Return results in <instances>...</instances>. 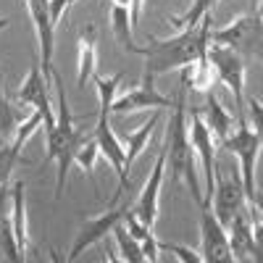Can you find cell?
Here are the masks:
<instances>
[{
  "instance_id": "6da1fadb",
  "label": "cell",
  "mask_w": 263,
  "mask_h": 263,
  "mask_svg": "<svg viewBox=\"0 0 263 263\" xmlns=\"http://www.w3.org/2000/svg\"><path fill=\"white\" fill-rule=\"evenodd\" d=\"M211 48V13L203 16V21L192 29H182L179 34L158 40V37H147V48H137V55L145 58V74L156 79L161 74H168L174 69H187L197 58L208 55Z\"/></svg>"
},
{
  "instance_id": "7a4b0ae2",
  "label": "cell",
  "mask_w": 263,
  "mask_h": 263,
  "mask_svg": "<svg viewBox=\"0 0 263 263\" xmlns=\"http://www.w3.org/2000/svg\"><path fill=\"white\" fill-rule=\"evenodd\" d=\"M187 90L190 82L182 74L179 92L174 98L171 108V119H168V142H166V171L174 177V182H184L190 187V195L197 205H203V192L200 182H197V171H195V150L190 142V132H187Z\"/></svg>"
},
{
  "instance_id": "3957f363",
  "label": "cell",
  "mask_w": 263,
  "mask_h": 263,
  "mask_svg": "<svg viewBox=\"0 0 263 263\" xmlns=\"http://www.w3.org/2000/svg\"><path fill=\"white\" fill-rule=\"evenodd\" d=\"M55 82V90H58V116H55V126H50L45 132V161H55L58 174H55V200H61L63 187H66V177H69V166L74 163L79 147L84 145V135L74 126V114L69 108V100H66V84L61 79L58 71L50 74Z\"/></svg>"
},
{
  "instance_id": "277c9868",
  "label": "cell",
  "mask_w": 263,
  "mask_h": 263,
  "mask_svg": "<svg viewBox=\"0 0 263 263\" xmlns=\"http://www.w3.org/2000/svg\"><path fill=\"white\" fill-rule=\"evenodd\" d=\"M260 147H263V142L250 129L248 119H237L232 137L218 147V150L234 153V158L239 161V177H242V187H245V195H248V203L253 200L255 192H258V187H255V163H258Z\"/></svg>"
},
{
  "instance_id": "5b68a950",
  "label": "cell",
  "mask_w": 263,
  "mask_h": 263,
  "mask_svg": "<svg viewBox=\"0 0 263 263\" xmlns=\"http://www.w3.org/2000/svg\"><path fill=\"white\" fill-rule=\"evenodd\" d=\"M187 132H190V142H192V150L195 156L200 158L203 163V177H205V192H203V203L205 205H213V195H216V153H218V145L213 142V132L208 129L203 114L192 108L187 111Z\"/></svg>"
},
{
  "instance_id": "8992f818",
  "label": "cell",
  "mask_w": 263,
  "mask_h": 263,
  "mask_svg": "<svg viewBox=\"0 0 263 263\" xmlns=\"http://www.w3.org/2000/svg\"><path fill=\"white\" fill-rule=\"evenodd\" d=\"M208 63L213 69V77H218L227 90H232L237 100V119H245V58L224 45L208 48Z\"/></svg>"
},
{
  "instance_id": "52a82bcc",
  "label": "cell",
  "mask_w": 263,
  "mask_h": 263,
  "mask_svg": "<svg viewBox=\"0 0 263 263\" xmlns=\"http://www.w3.org/2000/svg\"><path fill=\"white\" fill-rule=\"evenodd\" d=\"M211 45L232 48L239 55H242V50L255 53V55L260 53V58H263V24H260L258 13L237 16L232 24H227L221 29H211Z\"/></svg>"
},
{
  "instance_id": "ba28073f",
  "label": "cell",
  "mask_w": 263,
  "mask_h": 263,
  "mask_svg": "<svg viewBox=\"0 0 263 263\" xmlns=\"http://www.w3.org/2000/svg\"><path fill=\"white\" fill-rule=\"evenodd\" d=\"M145 108H153V111H166V108H174V98H166L161 90H156V79L142 77V82L137 87L126 90L121 98L114 100L111 114L116 116H126V114H137L145 111Z\"/></svg>"
},
{
  "instance_id": "9c48e42d",
  "label": "cell",
  "mask_w": 263,
  "mask_h": 263,
  "mask_svg": "<svg viewBox=\"0 0 263 263\" xmlns=\"http://www.w3.org/2000/svg\"><path fill=\"white\" fill-rule=\"evenodd\" d=\"M216 218L224 229L232 224V218L248 211V195L242 187V177L239 174H232V177H224V174H216Z\"/></svg>"
},
{
  "instance_id": "30bf717a",
  "label": "cell",
  "mask_w": 263,
  "mask_h": 263,
  "mask_svg": "<svg viewBox=\"0 0 263 263\" xmlns=\"http://www.w3.org/2000/svg\"><path fill=\"white\" fill-rule=\"evenodd\" d=\"M92 137L98 142V150H100V156H105V161L114 166L116 171V177H119V190L116 195L111 197V205L119 203V197L124 195V190L129 187V171H126V153L119 142V137L114 135V129H111V121H108L105 116H98V124L92 129Z\"/></svg>"
},
{
  "instance_id": "8fae6325",
  "label": "cell",
  "mask_w": 263,
  "mask_h": 263,
  "mask_svg": "<svg viewBox=\"0 0 263 263\" xmlns=\"http://www.w3.org/2000/svg\"><path fill=\"white\" fill-rule=\"evenodd\" d=\"M126 211L129 208H119V205H111L105 213H100V216H95V218H90V221H84V227L79 229V234L74 237V245H71V250H69V258L71 263L82 255V253H87L92 245H98V242H103V239L111 234L121 221H124V216H126Z\"/></svg>"
},
{
  "instance_id": "7c38bea8",
  "label": "cell",
  "mask_w": 263,
  "mask_h": 263,
  "mask_svg": "<svg viewBox=\"0 0 263 263\" xmlns=\"http://www.w3.org/2000/svg\"><path fill=\"white\" fill-rule=\"evenodd\" d=\"M200 237H203V263H237L229 248L227 229L218 224L211 205H200Z\"/></svg>"
},
{
  "instance_id": "4fadbf2b",
  "label": "cell",
  "mask_w": 263,
  "mask_h": 263,
  "mask_svg": "<svg viewBox=\"0 0 263 263\" xmlns=\"http://www.w3.org/2000/svg\"><path fill=\"white\" fill-rule=\"evenodd\" d=\"M16 95H18L21 103L32 105L34 111L40 114L45 132H48L50 126H55V111L50 108L48 82H45V71H42L40 61H34V63L29 66V71H27V77H24V82H21V87H18V92H16Z\"/></svg>"
},
{
  "instance_id": "5bb4252c",
  "label": "cell",
  "mask_w": 263,
  "mask_h": 263,
  "mask_svg": "<svg viewBox=\"0 0 263 263\" xmlns=\"http://www.w3.org/2000/svg\"><path fill=\"white\" fill-rule=\"evenodd\" d=\"M32 24L40 42V66L42 71L53 74V50H55V24L50 18V0H27Z\"/></svg>"
},
{
  "instance_id": "9a60e30c",
  "label": "cell",
  "mask_w": 263,
  "mask_h": 263,
  "mask_svg": "<svg viewBox=\"0 0 263 263\" xmlns=\"http://www.w3.org/2000/svg\"><path fill=\"white\" fill-rule=\"evenodd\" d=\"M163 177H166V147H161L156 163H153V174L147 177V184L142 187L135 208H132V213H135L140 221L145 227H150V229H153V224H156V218H158V200H161Z\"/></svg>"
},
{
  "instance_id": "2e32d148",
  "label": "cell",
  "mask_w": 263,
  "mask_h": 263,
  "mask_svg": "<svg viewBox=\"0 0 263 263\" xmlns=\"http://www.w3.org/2000/svg\"><path fill=\"white\" fill-rule=\"evenodd\" d=\"M98 29L95 24H84L79 32V90H84L98 71Z\"/></svg>"
},
{
  "instance_id": "e0dca14e",
  "label": "cell",
  "mask_w": 263,
  "mask_h": 263,
  "mask_svg": "<svg viewBox=\"0 0 263 263\" xmlns=\"http://www.w3.org/2000/svg\"><path fill=\"white\" fill-rule=\"evenodd\" d=\"M229 248L234 253V260L248 263L253 258V229H250V208L245 213H239L232 218V224L227 227Z\"/></svg>"
},
{
  "instance_id": "ac0fdd59",
  "label": "cell",
  "mask_w": 263,
  "mask_h": 263,
  "mask_svg": "<svg viewBox=\"0 0 263 263\" xmlns=\"http://www.w3.org/2000/svg\"><path fill=\"white\" fill-rule=\"evenodd\" d=\"M27 184L16 179L13 187H11V227H13V234L18 239V248L27 253L29 248V227H27Z\"/></svg>"
},
{
  "instance_id": "d6986e66",
  "label": "cell",
  "mask_w": 263,
  "mask_h": 263,
  "mask_svg": "<svg viewBox=\"0 0 263 263\" xmlns=\"http://www.w3.org/2000/svg\"><path fill=\"white\" fill-rule=\"evenodd\" d=\"M205 124H208V129L216 135V140H218V147H221L229 137H232V132H234V119L229 116V111H224V105L218 103V98L213 95V90H208L205 92Z\"/></svg>"
},
{
  "instance_id": "ffe728a7",
  "label": "cell",
  "mask_w": 263,
  "mask_h": 263,
  "mask_svg": "<svg viewBox=\"0 0 263 263\" xmlns=\"http://www.w3.org/2000/svg\"><path fill=\"white\" fill-rule=\"evenodd\" d=\"M108 21H111V34L114 40L119 42V45L124 48V53H135L137 55V42L135 37H132V29H135V24H132V13L129 8H121V6H114L111 11H108Z\"/></svg>"
},
{
  "instance_id": "44dd1931",
  "label": "cell",
  "mask_w": 263,
  "mask_h": 263,
  "mask_svg": "<svg viewBox=\"0 0 263 263\" xmlns=\"http://www.w3.org/2000/svg\"><path fill=\"white\" fill-rule=\"evenodd\" d=\"M161 119H163V111L158 108L156 114H153L140 129H135L129 135V140H126V147H124V153H126V171L132 168V163L137 161V156L147 147V142H150V137H153V132H156V126L161 124Z\"/></svg>"
},
{
  "instance_id": "7402d4cb",
  "label": "cell",
  "mask_w": 263,
  "mask_h": 263,
  "mask_svg": "<svg viewBox=\"0 0 263 263\" xmlns=\"http://www.w3.org/2000/svg\"><path fill=\"white\" fill-rule=\"evenodd\" d=\"M121 79H124V74H114V77H92V82H95V90H98V98H100V111H98V116H111V105H114V100H116V90H119V84H121Z\"/></svg>"
},
{
  "instance_id": "603a6c76",
  "label": "cell",
  "mask_w": 263,
  "mask_h": 263,
  "mask_svg": "<svg viewBox=\"0 0 263 263\" xmlns=\"http://www.w3.org/2000/svg\"><path fill=\"white\" fill-rule=\"evenodd\" d=\"M216 3H218V0H195L187 13H182V16H168L166 21H168V24H174V27H179V29H192V27H197V24L203 21V16H208V13L213 11Z\"/></svg>"
},
{
  "instance_id": "cb8c5ba5",
  "label": "cell",
  "mask_w": 263,
  "mask_h": 263,
  "mask_svg": "<svg viewBox=\"0 0 263 263\" xmlns=\"http://www.w3.org/2000/svg\"><path fill=\"white\" fill-rule=\"evenodd\" d=\"M0 250H3L6 263H24V258H27V253L18 248V239L13 234V227H11L8 216L0 221Z\"/></svg>"
},
{
  "instance_id": "d4e9b609",
  "label": "cell",
  "mask_w": 263,
  "mask_h": 263,
  "mask_svg": "<svg viewBox=\"0 0 263 263\" xmlns=\"http://www.w3.org/2000/svg\"><path fill=\"white\" fill-rule=\"evenodd\" d=\"M114 237H116V242H119V250H121L124 263H147L145 260V253H142V245L124 229V224H119L114 229Z\"/></svg>"
},
{
  "instance_id": "484cf974",
  "label": "cell",
  "mask_w": 263,
  "mask_h": 263,
  "mask_svg": "<svg viewBox=\"0 0 263 263\" xmlns=\"http://www.w3.org/2000/svg\"><path fill=\"white\" fill-rule=\"evenodd\" d=\"M98 156H100V150H98V142H95V137L90 135L84 140V145L79 147V153H77V158H74V163L90 177V182H92V187H95V192H98V184H95V163H98Z\"/></svg>"
},
{
  "instance_id": "4316f807",
  "label": "cell",
  "mask_w": 263,
  "mask_h": 263,
  "mask_svg": "<svg viewBox=\"0 0 263 263\" xmlns=\"http://www.w3.org/2000/svg\"><path fill=\"white\" fill-rule=\"evenodd\" d=\"M21 147H24V142H18V140H13L11 145H0V187L8 184L13 166L21 158Z\"/></svg>"
},
{
  "instance_id": "83f0119b",
  "label": "cell",
  "mask_w": 263,
  "mask_h": 263,
  "mask_svg": "<svg viewBox=\"0 0 263 263\" xmlns=\"http://www.w3.org/2000/svg\"><path fill=\"white\" fill-rule=\"evenodd\" d=\"M16 129V111L3 95V84H0V142H3L11 132Z\"/></svg>"
},
{
  "instance_id": "f1b7e54d",
  "label": "cell",
  "mask_w": 263,
  "mask_h": 263,
  "mask_svg": "<svg viewBox=\"0 0 263 263\" xmlns=\"http://www.w3.org/2000/svg\"><path fill=\"white\" fill-rule=\"evenodd\" d=\"M161 250L171 253L179 263H203V255L195 253V248H187V245H174V242H161Z\"/></svg>"
},
{
  "instance_id": "f546056e",
  "label": "cell",
  "mask_w": 263,
  "mask_h": 263,
  "mask_svg": "<svg viewBox=\"0 0 263 263\" xmlns=\"http://www.w3.org/2000/svg\"><path fill=\"white\" fill-rule=\"evenodd\" d=\"M121 224H124V229H126V232H129L132 237H135V239H137V242H140V245L145 242V239H147V237H153V232H150V227H145V224L140 221V218H137L135 213H132V208L126 211V216H124V221H121Z\"/></svg>"
},
{
  "instance_id": "4dcf8cb0",
  "label": "cell",
  "mask_w": 263,
  "mask_h": 263,
  "mask_svg": "<svg viewBox=\"0 0 263 263\" xmlns=\"http://www.w3.org/2000/svg\"><path fill=\"white\" fill-rule=\"evenodd\" d=\"M248 116H250V129L255 132V135L260 137V142H263V105L255 98L248 100Z\"/></svg>"
},
{
  "instance_id": "1f68e13d",
  "label": "cell",
  "mask_w": 263,
  "mask_h": 263,
  "mask_svg": "<svg viewBox=\"0 0 263 263\" xmlns=\"http://www.w3.org/2000/svg\"><path fill=\"white\" fill-rule=\"evenodd\" d=\"M142 253H145V260L147 263H158V253H161V242L156 237H147L142 242Z\"/></svg>"
},
{
  "instance_id": "d6a6232c",
  "label": "cell",
  "mask_w": 263,
  "mask_h": 263,
  "mask_svg": "<svg viewBox=\"0 0 263 263\" xmlns=\"http://www.w3.org/2000/svg\"><path fill=\"white\" fill-rule=\"evenodd\" d=\"M8 197H11V192L6 190V184L0 187V221L6 218V213H8Z\"/></svg>"
},
{
  "instance_id": "836d02e7",
  "label": "cell",
  "mask_w": 263,
  "mask_h": 263,
  "mask_svg": "<svg viewBox=\"0 0 263 263\" xmlns=\"http://www.w3.org/2000/svg\"><path fill=\"white\" fill-rule=\"evenodd\" d=\"M142 3H145V0H132V8H129V13H132V24H135V27H137L140 13H142Z\"/></svg>"
},
{
  "instance_id": "e575fe53",
  "label": "cell",
  "mask_w": 263,
  "mask_h": 263,
  "mask_svg": "<svg viewBox=\"0 0 263 263\" xmlns=\"http://www.w3.org/2000/svg\"><path fill=\"white\" fill-rule=\"evenodd\" d=\"M48 255H50V263H71V260L66 258L58 248H48Z\"/></svg>"
},
{
  "instance_id": "d590c367",
  "label": "cell",
  "mask_w": 263,
  "mask_h": 263,
  "mask_svg": "<svg viewBox=\"0 0 263 263\" xmlns=\"http://www.w3.org/2000/svg\"><path fill=\"white\" fill-rule=\"evenodd\" d=\"M250 203H253V205L258 208V213L263 216V195H260V192H255V197H253V200H250Z\"/></svg>"
},
{
  "instance_id": "8d00e7d4",
  "label": "cell",
  "mask_w": 263,
  "mask_h": 263,
  "mask_svg": "<svg viewBox=\"0 0 263 263\" xmlns=\"http://www.w3.org/2000/svg\"><path fill=\"white\" fill-rule=\"evenodd\" d=\"M111 6H121V8H132V0H111Z\"/></svg>"
},
{
  "instance_id": "74e56055",
  "label": "cell",
  "mask_w": 263,
  "mask_h": 263,
  "mask_svg": "<svg viewBox=\"0 0 263 263\" xmlns=\"http://www.w3.org/2000/svg\"><path fill=\"white\" fill-rule=\"evenodd\" d=\"M255 13L260 18V24H263V0H258V6H255Z\"/></svg>"
},
{
  "instance_id": "f35d334b",
  "label": "cell",
  "mask_w": 263,
  "mask_h": 263,
  "mask_svg": "<svg viewBox=\"0 0 263 263\" xmlns=\"http://www.w3.org/2000/svg\"><path fill=\"white\" fill-rule=\"evenodd\" d=\"M11 27V18H0V29H8Z\"/></svg>"
},
{
  "instance_id": "ab89813d",
  "label": "cell",
  "mask_w": 263,
  "mask_h": 263,
  "mask_svg": "<svg viewBox=\"0 0 263 263\" xmlns=\"http://www.w3.org/2000/svg\"><path fill=\"white\" fill-rule=\"evenodd\" d=\"M255 6H258V0H255Z\"/></svg>"
}]
</instances>
